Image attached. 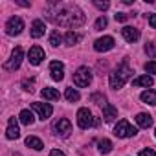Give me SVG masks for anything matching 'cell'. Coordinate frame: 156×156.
Listing matches in <instances>:
<instances>
[{"mask_svg": "<svg viewBox=\"0 0 156 156\" xmlns=\"http://www.w3.org/2000/svg\"><path fill=\"white\" fill-rule=\"evenodd\" d=\"M154 134H156V132H154Z\"/></svg>", "mask_w": 156, "mask_h": 156, "instance_id": "cell-37", "label": "cell"}, {"mask_svg": "<svg viewBox=\"0 0 156 156\" xmlns=\"http://www.w3.org/2000/svg\"><path fill=\"white\" fill-rule=\"evenodd\" d=\"M145 72L151 75V73H156V61H149L145 62Z\"/></svg>", "mask_w": 156, "mask_h": 156, "instance_id": "cell-28", "label": "cell"}, {"mask_svg": "<svg viewBox=\"0 0 156 156\" xmlns=\"http://www.w3.org/2000/svg\"><path fill=\"white\" fill-rule=\"evenodd\" d=\"M50 73L53 81H61L64 77V64L61 61H51L50 62Z\"/></svg>", "mask_w": 156, "mask_h": 156, "instance_id": "cell-11", "label": "cell"}, {"mask_svg": "<svg viewBox=\"0 0 156 156\" xmlns=\"http://www.w3.org/2000/svg\"><path fill=\"white\" fill-rule=\"evenodd\" d=\"M64 96H66V99L70 101V103H73V101H79V92H77L75 88H66V92H64Z\"/></svg>", "mask_w": 156, "mask_h": 156, "instance_id": "cell-25", "label": "cell"}, {"mask_svg": "<svg viewBox=\"0 0 156 156\" xmlns=\"http://www.w3.org/2000/svg\"><path fill=\"white\" fill-rule=\"evenodd\" d=\"M31 108L37 112V116H39V119H48L51 114H53V107L50 105V103H33L31 105Z\"/></svg>", "mask_w": 156, "mask_h": 156, "instance_id": "cell-9", "label": "cell"}, {"mask_svg": "<svg viewBox=\"0 0 156 156\" xmlns=\"http://www.w3.org/2000/svg\"><path fill=\"white\" fill-rule=\"evenodd\" d=\"M73 83H75L77 87H81V88L88 87V85L92 83V72H90L87 66L77 68V72L73 73Z\"/></svg>", "mask_w": 156, "mask_h": 156, "instance_id": "cell-3", "label": "cell"}, {"mask_svg": "<svg viewBox=\"0 0 156 156\" xmlns=\"http://www.w3.org/2000/svg\"><path fill=\"white\" fill-rule=\"evenodd\" d=\"M140 98H141L143 103H149V105L156 107V92H154V90H145V92H141Z\"/></svg>", "mask_w": 156, "mask_h": 156, "instance_id": "cell-20", "label": "cell"}, {"mask_svg": "<svg viewBox=\"0 0 156 156\" xmlns=\"http://www.w3.org/2000/svg\"><path fill=\"white\" fill-rule=\"evenodd\" d=\"M140 156H156V151H152V149H143V151H140Z\"/></svg>", "mask_w": 156, "mask_h": 156, "instance_id": "cell-33", "label": "cell"}, {"mask_svg": "<svg viewBox=\"0 0 156 156\" xmlns=\"http://www.w3.org/2000/svg\"><path fill=\"white\" fill-rule=\"evenodd\" d=\"M121 35H123V39H125L127 42H136V41L140 39V31H138L136 28H130V26H125V28L121 30Z\"/></svg>", "mask_w": 156, "mask_h": 156, "instance_id": "cell-14", "label": "cell"}, {"mask_svg": "<svg viewBox=\"0 0 156 156\" xmlns=\"http://www.w3.org/2000/svg\"><path fill=\"white\" fill-rule=\"evenodd\" d=\"M13 156H22V154H19V152H13Z\"/></svg>", "mask_w": 156, "mask_h": 156, "instance_id": "cell-36", "label": "cell"}, {"mask_svg": "<svg viewBox=\"0 0 156 156\" xmlns=\"http://www.w3.org/2000/svg\"><path fill=\"white\" fill-rule=\"evenodd\" d=\"M22 59H24V51H22V48H20V46H17V48L13 50V53H11L9 61L4 64V68H6V70H17V68L20 66Z\"/></svg>", "mask_w": 156, "mask_h": 156, "instance_id": "cell-7", "label": "cell"}, {"mask_svg": "<svg viewBox=\"0 0 156 156\" xmlns=\"http://www.w3.org/2000/svg\"><path fill=\"white\" fill-rule=\"evenodd\" d=\"M19 119H20V123H24V125H33V121H35V118H33V112L31 110H28V108H24V110H20V114H19Z\"/></svg>", "mask_w": 156, "mask_h": 156, "instance_id": "cell-19", "label": "cell"}, {"mask_svg": "<svg viewBox=\"0 0 156 156\" xmlns=\"http://www.w3.org/2000/svg\"><path fill=\"white\" fill-rule=\"evenodd\" d=\"M112 48H114V39H112L110 35H105V37L98 39V41L94 42V50H96V51H108V50H112Z\"/></svg>", "mask_w": 156, "mask_h": 156, "instance_id": "cell-10", "label": "cell"}, {"mask_svg": "<svg viewBox=\"0 0 156 156\" xmlns=\"http://www.w3.org/2000/svg\"><path fill=\"white\" fill-rule=\"evenodd\" d=\"M26 145H28V147H31V149H35V151L44 149V143H42L37 136H28V138H26Z\"/></svg>", "mask_w": 156, "mask_h": 156, "instance_id": "cell-21", "label": "cell"}, {"mask_svg": "<svg viewBox=\"0 0 156 156\" xmlns=\"http://www.w3.org/2000/svg\"><path fill=\"white\" fill-rule=\"evenodd\" d=\"M41 94H42V98H44V99H50V101H57V99L61 98L59 90H55V88H44Z\"/></svg>", "mask_w": 156, "mask_h": 156, "instance_id": "cell-22", "label": "cell"}, {"mask_svg": "<svg viewBox=\"0 0 156 156\" xmlns=\"http://www.w3.org/2000/svg\"><path fill=\"white\" fill-rule=\"evenodd\" d=\"M103 118H105V121H114L118 118V108L110 103H105L103 105Z\"/></svg>", "mask_w": 156, "mask_h": 156, "instance_id": "cell-16", "label": "cell"}, {"mask_svg": "<svg viewBox=\"0 0 156 156\" xmlns=\"http://www.w3.org/2000/svg\"><path fill=\"white\" fill-rule=\"evenodd\" d=\"M79 41H81V35H79V33H75V31H66L64 42H66L68 46H73V44H77Z\"/></svg>", "mask_w": 156, "mask_h": 156, "instance_id": "cell-23", "label": "cell"}, {"mask_svg": "<svg viewBox=\"0 0 156 156\" xmlns=\"http://www.w3.org/2000/svg\"><path fill=\"white\" fill-rule=\"evenodd\" d=\"M136 129L127 121V119H121V121H118V125L114 127V134L118 136V138H132V136H136Z\"/></svg>", "mask_w": 156, "mask_h": 156, "instance_id": "cell-4", "label": "cell"}, {"mask_svg": "<svg viewBox=\"0 0 156 156\" xmlns=\"http://www.w3.org/2000/svg\"><path fill=\"white\" fill-rule=\"evenodd\" d=\"M53 130H55V134H57V136L66 138V136L72 132V123H70V119H66V118L57 119V121L53 123Z\"/></svg>", "mask_w": 156, "mask_h": 156, "instance_id": "cell-8", "label": "cell"}, {"mask_svg": "<svg viewBox=\"0 0 156 156\" xmlns=\"http://www.w3.org/2000/svg\"><path fill=\"white\" fill-rule=\"evenodd\" d=\"M62 39H64V37L55 30V31H51V35H50V44H51V46H59V44L62 42Z\"/></svg>", "mask_w": 156, "mask_h": 156, "instance_id": "cell-26", "label": "cell"}, {"mask_svg": "<svg viewBox=\"0 0 156 156\" xmlns=\"http://www.w3.org/2000/svg\"><path fill=\"white\" fill-rule=\"evenodd\" d=\"M114 19H116L118 22H125V20L129 19V15H127V13H116V15H114Z\"/></svg>", "mask_w": 156, "mask_h": 156, "instance_id": "cell-32", "label": "cell"}, {"mask_svg": "<svg viewBox=\"0 0 156 156\" xmlns=\"http://www.w3.org/2000/svg\"><path fill=\"white\" fill-rule=\"evenodd\" d=\"M98 145H99V152H103V154H108V152L112 151V141L107 140V138H103Z\"/></svg>", "mask_w": 156, "mask_h": 156, "instance_id": "cell-24", "label": "cell"}, {"mask_svg": "<svg viewBox=\"0 0 156 156\" xmlns=\"http://www.w3.org/2000/svg\"><path fill=\"white\" fill-rule=\"evenodd\" d=\"M136 123L141 129H149V127H152V116L151 114H145V112H140L136 116Z\"/></svg>", "mask_w": 156, "mask_h": 156, "instance_id": "cell-17", "label": "cell"}, {"mask_svg": "<svg viewBox=\"0 0 156 156\" xmlns=\"http://www.w3.org/2000/svg\"><path fill=\"white\" fill-rule=\"evenodd\" d=\"M6 138H8V140H17V138H20V130H19V125H17V119H15V118H11L9 123H8Z\"/></svg>", "mask_w": 156, "mask_h": 156, "instance_id": "cell-13", "label": "cell"}, {"mask_svg": "<svg viewBox=\"0 0 156 156\" xmlns=\"http://www.w3.org/2000/svg\"><path fill=\"white\" fill-rule=\"evenodd\" d=\"M132 85L134 87H152V77L151 75H140V77H136V79H132Z\"/></svg>", "mask_w": 156, "mask_h": 156, "instance_id": "cell-18", "label": "cell"}, {"mask_svg": "<svg viewBox=\"0 0 156 156\" xmlns=\"http://www.w3.org/2000/svg\"><path fill=\"white\" fill-rule=\"evenodd\" d=\"M33 85H35V79H24L22 81V88L26 90V92H33Z\"/></svg>", "mask_w": 156, "mask_h": 156, "instance_id": "cell-27", "label": "cell"}, {"mask_svg": "<svg viewBox=\"0 0 156 156\" xmlns=\"http://www.w3.org/2000/svg\"><path fill=\"white\" fill-rule=\"evenodd\" d=\"M145 51L149 53V57H156V46H154L152 42H149V44L145 46Z\"/></svg>", "mask_w": 156, "mask_h": 156, "instance_id": "cell-29", "label": "cell"}, {"mask_svg": "<svg viewBox=\"0 0 156 156\" xmlns=\"http://www.w3.org/2000/svg\"><path fill=\"white\" fill-rule=\"evenodd\" d=\"M50 156H64V152L59 149H53V151H50Z\"/></svg>", "mask_w": 156, "mask_h": 156, "instance_id": "cell-35", "label": "cell"}, {"mask_svg": "<svg viewBox=\"0 0 156 156\" xmlns=\"http://www.w3.org/2000/svg\"><path fill=\"white\" fill-rule=\"evenodd\" d=\"M134 72H132V68L129 66V62L127 61H123L112 73H110V79H108V83H110V88H114V90H119V88H123V85L130 79V75H132Z\"/></svg>", "mask_w": 156, "mask_h": 156, "instance_id": "cell-2", "label": "cell"}, {"mask_svg": "<svg viewBox=\"0 0 156 156\" xmlns=\"http://www.w3.org/2000/svg\"><path fill=\"white\" fill-rule=\"evenodd\" d=\"M77 125L81 129H90L94 125V116L88 108H79L77 110Z\"/></svg>", "mask_w": 156, "mask_h": 156, "instance_id": "cell-6", "label": "cell"}, {"mask_svg": "<svg viewBox=\"0 0 156 156\" xmlns=\"http://www.w3.org/2000/svg\"><path fill=\"white\" fill-rule=\"evenodd\" d=\"M44 31H46L44 22H42L41 19L33 20V24H31V37H33V39H41V37L44 35Z\"/></svg>", "mask_w": 156, "mask_h": 156, "instance_id": "cell-15", "label": "cell"}, {"mask_svg": "<svg viewBox=\"0 0 156 156\" xmlns=\"http://www.w3.org/2000/svg\"><path fill=\"white\" fill-rule=\"evenodd\" d=\"M46 17L62 28H79L85 24V13L72 2H48Z\"/></svg>", "mask_w": 156, "mask_h": 156, "instance_id": "cell-1", "label": "cell"}, {"mask_svg": "<svg viewBox=\"0 0 156 156\" xmlns=\"http://www.w3.org/2000/svg\"><path fill=\"white\" fill-rule=\"evenodd\" d=\"M24 30V20L20 17H11L8 22H6V33L15 37V35H20Z\"/></svg>", "mask_w": 156, "mask_h": 156, "instance_id": "cell-5", "label": "cell"}, {"mask_svg": "<svg viewBox=\"0 0 156 156\" xmlns=\"http://www.w3.org/2000/svg\"><path fill=\"white\" fill-rule=\"evenodd\" d=\"M149 26L151 28H156V13H151L149 15Z\"/></svg>", "mask_w": 156, "mask_h": 156, "instance_id": "cell-34", "label": "cell"}, {"mask_svg": "<svg viewBox=\"0 0 156 156\" xmlns=\"http://www.w3.org/2000/svg\"><path fill=\"white\" fill-rule=\"evenodd\" d=\"M94 6L98 8V9H101V11H105V9H108V2H99V0H94Z\"/></svg>", "mask_w": 156, "mask_h": 156, "instance_id": "cell-31", "label": "cell"}, {"mask_svg": "<svg viewBox=\"0 0 156 156\" xmlns=\"http://www.w3.org/2000/svg\"><path fill=\"white\" fill-rule=\"evenodd\" d=\"M28 57H30V62H31L33 66H37V64H41L42 59H44V50H42L41 46H33V48H30Z\"/></svg>", "mask_w": 156, "mask_h": 156, "instance_id": "cell-12", "label": "cell"}, {"mask_svg": "<svg viewBox=\"0 0 156 156\" xmlns=\"http://www.w3.org/2000/svg\"><path fill=\"white\" fill-rule=\"evenodd\" d=\"M103 28H107V19L105 17H99L96 20V30H103Z\"/></svg>", "mask_w": 156, "mask_h": 156, "instance_id": "cell-30", "label": "cell"}]
</instances>
